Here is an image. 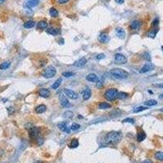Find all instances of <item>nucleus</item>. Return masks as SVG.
Listing matches in <instances>:
<instances>
[{
    "mask_svg": "<svg viewBox=\"0 0 163 163\" xmlns=\"http://www.w3.org/2000/svg\"><path fill=\"white\" fill-rule=\"evenodd\" d=\"M122 136L121 132L118 131H111L106 135L105 141L109 144H117L122 140Z\"/></svg>",
    "mask_w": 163,
    "mask_h": 163,
    "instance_id": "obj_1",
    "label": "nucleus"
},
{
    "mask_svg": "<svg viewBox=\"0 0 163 163\" xmlns=\"http://www.w3.org/2000/svg\"><path fill=\"white\" fill-rule=\"evenodd\" d=\"M111 73L117 79H126L129 76V73L122 69H113L111 70Z\"/></svg>",
    "mask_w": 163,
    "mask_h": 163,
    "instance_id": "obj_2",
    "label": "nucleus"
},
{
    "mask_svg": "<svg viewBox=\"0 0 163 163\" xmlns=\"http://www.w3.org/2000/svg\"><path fill=\"white\" fill-rule=\"evenodd\" d=\"M118 91L116 88H109L105 92V98L109 101H114L117 99Z\"/></svg>",
    "mask_w": 163,
    "mask_h": 163,
    "instance_id": "obj_3",
    "label": "nucleus"
},
{
    "mask_svg": "<svg viewBox=\"0 0 163 163\" xmlns=\"http://www.w3.org/2000/svg\"><path fill=\"white\" fill-rule=\"evenodd\" d=\"M56 74V69L54 66H48L47 68L43 71L42 76L45 78H51Z\"/></svg>",
    "mask_w": 163,
    "mask_h": 163,
    "instance_id": "obj_4",
    "label": "nucleus"
},
{
    "mask_svg": "<svg viewBox=\"0 0 163 163\" xmlns=\"http://www.w3.org/2000/svg\"><path fill=\"white\" fill-rule=\"evenodd\" d=\"M58 128L66 134H69L71 131V126H69V123L67 122H61L58 124Z\"/></svg>",
    "mask_w": 163,
    "mask_h": 163,
    "instance_id": "obj_5",
    "label": "nucleus"
},
{
    "mask_svg": "<svg viewBox=\"0 0 163 163\" xmlns=\"http://www.w3.org/2000/svg\"><path fill=\"white\" fill-rule=\"evenodd\" d=\"M64 93L66 95L67 97H69L72 100H77L78 98V95L75 92V91L70 90V89H64Z\"/></svg>",
    "mask_w": 163,
    "mask_h": 163,
    "instance_id": "obj_6",
    "label": "nucleus"
},
{
    "mask_svg": "<svg viewBox=\"0 0 163 163\" xmlns=\"http://www.w3.org/2000/svg\"><path fill=\"white\" fill-rule=\"evenodd\" d=\"M153 69H154V65H153L152 63L148 62L146 63L145 65L141 68V69L140 70V73H148L149 71H152Z\"/></svg>",
    "mask_w": 163,
    "mask_h": 163,
    "instance_id": "obj_7",
    "label": "nucleus"
},
{
    "mask_svg": "<svg viewBox=\"0 0 163 163\" xmlns=\"http://www.w3.org/2000/svg\"><path fill=\"white\" fill-rule=\"evenodd\" d=\"M29 136L31 138H38L39 136V128L36 126H31L29 129Z\"/></svg>",
    "mask_w": 163,
    "mask_h": 163,
    "instance_id": "obj_8",
    "label": "nucleus"
},
{
    "mask_svg": "<svg viewBox=\"0 0 163 163\" xmlns=\"http://www.w3.org/2000/svg\"><path fill=\"white\" fill-rule=\"evenodd\" d=\"M115 61L117 64H126L127 62V59L124 55L117 53L115 55Z\"/></svg>",
    "mask_w": 163,
    "mask_h": 163,
    "instance_id": "obj_9",
    "label": "nucleus"
},
{
    "mask_svg": "<svg viewBox=\"0 0 163 163\" xmlns=\"http://www.w3.org/2000/svg\"><path fill=\"white\" fill-rule=\"evenodd\" d=\"M59 100L62 107H66L67 105H69V100L65 94H61L59 95Z\"/></svg>",
    "mask_w": 163,
    "mask_h": 163,
    "instance_id": "obj_10",
    "label": "nucleus"
},
{
    "mask_svg": "<svg viewBox=\"0 0 163 163\" xmlns=\"http://www.w3.org/2000/svg\"><path fill=\"white\" fill-rule=\"evenodd\" d=\"M98 39H99V41H100V42H102V43H108L110 41L109 36L105 33L100 34V36H99V38H98Z\"/></svg>",
    "mask_w": 163,
    "mask_h": 163,
    "instance_id": "obj_11",
    "label": "nucleus"
},
{
    "mask_svg": "<svg viewBox=\"0 0 163 163\" xmlns=\"http://www.w3.org/2000/svg\"><path fill=\"white\" fill-rule=\"evenodd\" d=\"M86 59L85 57H82L81 58L80 60H78L76 62L73 64V65L75 67H78V68H82V67H84L85 65L86 64Z\"/></svg>",
    "mask_w": 163,
    "mask_h": 163,
    "instance_id": "obj_12",
    "label": "nucleus"
},
{
    "mask_svg": "<svg viewBox=\"0 0 163 163\" xmlns=\"http://www.w3.org/2000/svg\"><path fill=\"white\" fill-rule=\"evenodd\" d=\"M115 33H116V35L117 36V38H119L120 39H123L126 36V31L123 29L122 28H120V27L117 28Z\"/></svg>",
    "mask_w": 163,
    "mask_h": 163,
    "instance_id": "obj_13",
    "label": "nucleus"
},
{
    "mask_svg": "<svg viewBox=\"0 0 163 163\" xmlns=\"http://www.w3.org/2000/svg\"><path fill=\"white\" fill-rule=\"evenodd\" d=\"M86 79L91 82H99V78L95 73H89L86 77Z\"/></svg>",
    "mask_w": 163,
    "mask_h": 163,
    "instance_id": "obj_14",
    "label": "nucleus"
},
{
    "mask_svg": "<svg viewBox=\"0 0 163 163\" xmlns=\"http://www.w3.org/2000/svg\"><path fill=\"white\" fill-rule=\"evenodd\" d=\"M38 4V0H26L25 3V7L28 8H31V7H35Z\"/></svg>",
    "mask_w": 163,
    "mask_h": 163,
    "instance_id": "obj_15",
    "label": "nucleus"
},
{
    "mask_svg": "<svg viewBox=\"0 0 163 163\" xmlns=\"http://www.w3.org/2000/svg\"><path fill=\"white\" fill-rule=\"evenodd\" d=\"M38 95H40L41 97H43V98H47L50 96L51 95V92L48 89H46V88H42L41 89L40 91H38Z\"/></svg>",
    "mask_w": 163,
    "mask_h": 163,
    "instance_id": "obj_16",
    "label": "nucleus"
},
{
    "mask_svg": "<svg viewBox=\"0 0 163 163\" xmlns=\"http://www.w3.org/2000/svg\"><path fill=\"white\" fill-rule=\"evenodd\" d=\"M47 33L48 34L55 36V35H58V34H61V29H55V28H49V29H47Z\"/></svg>",
    "mask_w": 163,
    "mask_h": 163,
    "instance_id": "obj_17",
    "label": "nucleus"
},
{
    "mask_svg": "<svg viewBox=\"0 0 163 163\" xmlns=\"http://www.w3.org/2000/svg\"><path fill=\"white\" fill-rule=\"evenodd\" d=\"M140 25H141L140 21H138V20H135V21H133L131 23H130V29L136 30L140 27Z\"/></svg>",
    "mask_w": 163,
    "mask_h": 163,
    "instance_id": "obj_18",
    "label": "nucleus"
},
{
    "mask_svg": "<svg viewBox=\"0 0 163 163\" xmlns=\"http://www.w3.org/2000/svg\"><path fill=\"white\" fill-rule=\"evenodd\" d=\"M91 96V91L89 88H86L82 93V98L84 100H88Z\"/></svg>",
    "mask_w": 163,
    "mask_h": 163,
    "instance_id": "obj_19",
    "label": "nucleus"
},
{
    "mask_svg": "<svg viewBox=\"0 0 163 163\" xmlns=\"http://www.w3.org/2000/svg\"><path fill=\"white\" fill-rule=\"evenodd\" d=\"M146 138V134L144 130H140L137 134V141L138 142H142L143 140H144Z\"/></svg>",
    "mask_w": 163,
    "mask_h": 163,
    "instance_id": "obj_20",
    "label": "nucleus"
},
{
    "mask_svg": "<svg viewBox=\"0 0 163 163\" xmlns=\"http://www.w3.org/2000/svg\"><path fill=\"white\" fill-rule=\"evenodd\" d=\"M46 110H47V106L45 105H40L35 109V112L38 114H41V113H45Z\"/></svg>",
    "mask_w": 163,
    "mask_h": 163,
    "instance_id": "obj_21",
    "label": "nucleus"
},
{
    "mask_svg": "<svg viewBox=\"0 0 163 163\" xmlns=\"http://www.w3.org/2000/svg\"><path fill=\"white\" fill-rule=\"evenodd\" d=\"M98 107H99V109H108L112 108V105H111L110 104H109V103L101 102V103L99 104Z\"/></svg>",
    "mask_w": 163,
    "mask_h": 163,
    "instance_id": "obj_22",
    "label": "nucleus"
},
{
    "mask_svg": "<svg viewBox=\"0 0 163 163\" xmlns=\"http://www.w3.org/2000/svg\"><path fill=\"white\" fill-rule=\"evenodd\" d=\"M47 26H48V24L45 21H41L38 23V28L41 29H46Z\"/></svg>",
    "mask_w": 163,
    "mask_h": 163,
    "instance_id": "obj_23",
    "label": "nucleus"
},
{
    "mask_svg": "<svg viewBox=\"0 0 163 163\" xmlns=\"http://www.w3.org/2000/svg\"><path fill=\"white\" fill-rule=\"evenodd\" d=\"M61 82H62V78H58L56 81L55 82H54V83L52 85H51V88L52 89H54V90H56V89H58L59 88V86H61Z\"/></svg>",
    "mask_w": 163,
    "mask_h": 163,
    "instance_id": "obj_24",
    "label": "nucleus"
},
{
    "mask_svg": "<svg viewBox=\"0 0 163 163\" xmlns=\"http://www.w3.org/2000/svg\"><path fill=\"white\" fill-rule=\"evenodd\" d=\"M73 113L72 111L68 110V111H65V112L63 113V117L65 119H71L73 118Z\"/></svg>",
    "mask_w": 163,
    "mask_h": 163,
    "instance_id": "obj_25",
    "label": "nucleus"
},
{
    "mask_svg": "<svg viewBox=\"0 0 163 163\" xmlns=\"http://www.w3.org/2000/svg\"><path fill=\"white\" fill-rule=\"evenodd\" d=\"M35 25V23L34 21H28L25 24H24V27L25 29H31V28H34Z\"/></svg>",
    "mask_w": 163,
    "mask_h": 163,
    "instance_id": "obj_26",
    "label": "nucleus"
},
{
    "mask_svg": "<svg viewBox=\"0 0 163 163\" xmlns=\"http://www.w3.org/2000/svg\"><path fill=\"white\" fill-rule=\"evenodd\" d=\"M11 65V62L10 61H5L2 63L1 65H0V69L1 70H5V69H7L10 67Z\"/></svg>",
    "mask_w": 163,
    "mask_h": 163,
    "instance_id": "obj_27",
    "label": "nucleus"
},
{
    "mask_svg": "<svg viewBox=\"0 0 163 163\" xmlns=\"http://www.w3.org/2000/svg\"><path fill=\"white\" fill-rule=\"evenodd\" d=\"M49 14L51 17H58V15H59V12H58V11L55 8V7H51V8L50 9L49 11Z\"/></svg>",
    "mask_w": 163,
    "mask_h": 163,
    "instance_id": "obj_28",
    "label": "nucleus"
},
{
    "mask_svg": "<svg viewBox=\"0 0 163 163\" xmlns=\"http://www.w3.org/2000/svg\"><path fill=\"white\" fill-rule=\"evenodd\" d=\"M149 108H147L146 106H138V107H136V108L134 109V113H140L142 111H144L146 109H148Z\"/></svg>",
    "mask_w": 163,
    "mask_h": 163,
    "instance_id": "obj_29",
    "label": "nucleus"
},
{
    "mask_svg": "<svg viewBox=\"0 0 163 163\" xmlns=\"http://www.w3.org/2000/svg\"><path fill=\"white\" fill-rule=\"evenodd\" d=\"M128 97V94L126 93V92H123V91H121V92H118V95H117V99L119 100H125Z\"/></svg>",
    "mask_w": 163,
    "mask_h": 163,
    "instance_id": "obj_30",
    "label": "nucleus"
},
{
    "mask_svg": "<svg viewBox=\"0 0 163 163\" xmlns=\"http://www.w3.org/2000/svg\"><path fill=\"white\" fill-rule=\"evenodd\" d=\"M78 145H79V142L77 139H73V140H72V141H71V143H70V147L73 149L78 148Z\"/></svg>",
    "mask_w": 163,
    "mask_h": 163,
    "instance_id": "obj_31",
    "label": "nucleus"
},
{
    "mask_svg": "<svg viewBox=\"0 0 163 163\" xmlns=\"http://www.w3.org/2000/svg\"><path fill=\"white\" fill-rule=\"evenodd\" d=\"M144 105H147V106H154V105H157V101H156L155 100H149L145 101Z\"/></svg>",
    "mask_w": 163,
    "mask_h": 163,
    "instance_id": "obj_32",
    "label": "nucleus"
},
{
    "mask_svg": "<svg viewBox=\"0 0 163 163\" xmlns=\"http://www.w3.org/2000/svg\"><path fill=\"white\" fill-rule=\"evenodd\" d=\"M155 158L158 161H163V152H157L155 153Z\"/></svg>",
    "mask_w": 163,
    "mask_h": 163,
    "instance_id": "obj_33",
    "label": "nucleus"
},
{
    "mask_svg": "<svg viewBox=\"0 0 163 163\" xmlns=\"http://www.w3.org/2000/svg\"><path fill=\"white\" fill-rule=\"evenodd\" d=\"M81 127V126L79 124H77V123H73L72 126H71V130H77Z\"/></svg>",
    "mask_w": 163,
    "mask_h": 163,
    "instance_id": "obj_34",
    "label": "nucleus"
},
{
    "mask_svg": "<svg viewBox=\"0 0 163 163\" xmlns=\"http://www.w3.org/2000/svg\"><path fill=\"white\" fill-rule=\"evenodd\" d=\"M62 75L65 78H70V77H73L74 75V73L73 72H64L62 73Z\"/></svg>",
    "mask_w": 163,
    "mask_h": 163,
    "instance_id": "obj_35",
    "label": "nucleus"
},
{
    "mask_svg": "<svg viewBox=\"0 0 163 163\" xmlns=\"http://www.w3.org/2000/svg\"><path fill=\"white\" fill-rule=\"evenodd\" d=\"M122 122H129V123H131V124H134V123H135V119L131 118V117H127V118H125Z\"/></svg>",
    "mask_w": 163,
    "mask_h": 163,
    "instance_id": "obj_36",
    "label": "nucleus"
},
{
    "mask_svg": "<svg viewBox=\"0 0 163 163\" xmlns=\"http://www.w3.org/2000/svg\"><path fill=\"white\" fill-rule=\"evenodd\" d=\"M158 24H159V20H158L157 18H156V19H155L154 21L152 22V26H153V28L157 27V26H158Z\"/></svg>",
    "mask_w": 163,
    "mask_h": 163,
    "instance_id": "obj_37",
    "label": "nucleus"
},
{
    "mask_svg": "<svg viewBox=\"0 0 163 163\" xmlns=\"http://www.w3.org/2000/svg\"><path fill=\"white\" fill-rule=\"evenodd\" d=\"M105 55L103 54V53H100V54L97 55V56H96L97 60H102V59H105Z\"/></svg>",
    "mask_w": 163,
    "mask_h": 163,
    "instance_id": "obj_38",
    "label": "nucleus"
},
{
    "mask_svg": "<svg viewBox=\"0 0 163 163\" xmlns=\"http://www.w3.org/2000/svg\"><path fill=\"white\" fill-rule=\"evenodd\" d=\"M68 1H69V0H58L59 3H61V4H64V3H66Z\"/></svg>",
    "mask_w": 163,
    "mask_h": 163,
    "instance_id": "obj_39",
    "label": "nucleus"
},
{
    "mask_svg": "<svg viewBox=\"0 0 163 163\" xmlns=\"http://www.w3.org/2000/svg\"><path fill=\"white\" fill-rule=\"evenodd\" d=\"M115 2L118 3V4H122V3H124L125 0H115Z\"/></svg>",
    "mask_w": 163,
    "mask_h": 163,
    "instance_id": "obj_40",
    "label": "nucleus"
},
{
    "mask_svg": "<svg viewBox=\"0 0 163 163\" xmlns=\"http://www.w3.org/2000/svg\"><path fill=\"white\" fill-rule=\"evenodd\" d=\"M154 86L158 87V88H163V83H160V84H155Z\"/></svg>",
    "mask_w": 163,
    "mask_h": 163,
    "instance_id": "obj_41",
    "label": "nucleus"
},
{
    "mask_svg": "<svg viewBox=\"0 0 163 163\" xmlns=\"http://www.w3.org/2000/svg\"><path fill=\"white\" fill-rule=\"evenodd\" d=\"M142 163H153V162L152 161H151V160H149V159H148V160H145V161H143Z\"/></svg>",
    "mask_w": 163,
    "mask_h": 163,
    "instance_id": "obj_42",
    "label": "nucleus"
},
{
    "mask_svg": "<svg viewBox=\"0 0 163 163\" xmlns=\"http://www.w3.org/2000/svg\"><path fill=\"white\" fill-rule=\"evenodd\" d=\"M159 98H160V99H161V100H163V94H161V95H159Z\"/></svg>",
    "mask_w": 163,
    "mask_h": 163,
    "instance_id": "obj_43",
    "label": "nucleus"
},
{
    "mask_svg": "<svg viewBox=\"0 0 163 163\" xmlns=\"http://www.w3.org/2000/svg\"><path fill=\"white\" fill-rule=\"evenodd\" d=\"M34 163H43L42 161H35Z\"/></svg>",
    "mask_w": 163,
    "mask_h": 163,
    "instance_id": "obj_44",
    "label": "nucleus"
},
{
    "mask_svg": "<svg viewBox=\"0 0 163 163\" xmlns=\"http://www.w3.org/2000/svg\"><path fill=\"white\" fill-rule=\"evenodd\" d=\"M4 1H5V0H0V3H3Z\"/></svg>",
    "mask_w": 163,
    "mask_h": 163,
    "instance_id": "obj_45",
    "label": "nucleus"
},
{
    "mask_svg": "<svg viewBox=\"0 0 163 163\" xmlns=\"http://www.w3.org/2000/svg\"><path fill=\"white\" fill-rule=\"evenodd\" d=\"M161 112H163V108H162V109H161Z\"/></svg>",
    "mask_w": 163,
    "mask_h": 163,
    "instance_id": "obj_46",
    "label": "nucleus"
},
{
    "mask_svg": "<svg viewBox=\"0 0 163 163\" xmlns=\"http://www.w3.org/2000/svg\"><path fill=\"white\" fill-rule=\"evenodd\" d=\"M161 49H162V51H163V46L161 47Z\"/></svg>",
    "mask_w": 163,
    "mask_h": 163,
    "instance_id": "obj_47",
    "label": "nucleus"
}]
</instances>
